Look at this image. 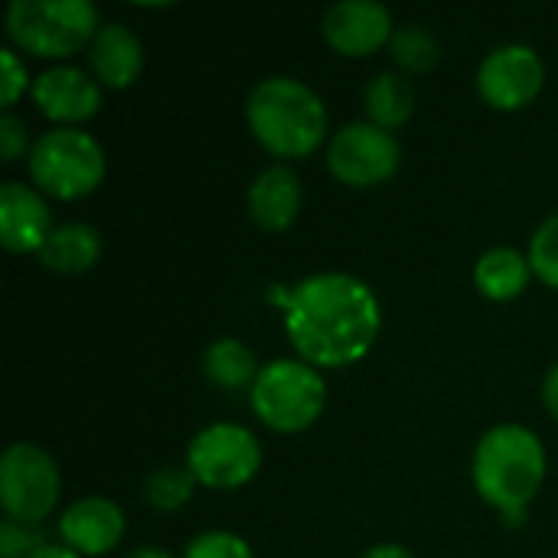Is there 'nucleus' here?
<instances>
[{
	"label": "nucleus",
	"instance_id": "4be33fe9",
	"mask_svg": "<svg viewBox=\"0 0 558 558\" xmlns=\"http://www.w3.org/2000/svg\"><path fill=\"white\" fill-rule=\"evenodd\" d=\"M196 477L186 471V464H163L157 471L147 474L144 481V497L154 510L160 513H173L180 507H186L193 500V490H196Z\"/></svg>",
	"mask_w": 558,
	"mask_h": 558
},
{
	"label": "nucleus",
	"instance_id": "20e7f679",
	"mask_svg": "<svg viewBox=\"0 0 558 558\" xmlns=\"http://www.w3.org/2000/svg\"><path fill=\"white\" fill-rule=\"evenodd\" d=\"M92 0H13L7 7V36L16 49L39 59H69L92 46L98 33Z\"/></svg>",
	"mask_w": 558,
	"mask_h": 558
},
{
	"label": "nucleus",
	"instance_id": "1a4fd4ad",
	"mask_svg": "<svg viewBox=\"0 0 558 558\" xmlns=\"http://www.w3.org/2000/svg\"><path fill=\"white\" fill-rule=\"evenodd\" d=\"M402 163V147L392 131L376 128L373 121H353L330 137L327 170L353 190H373Z\"/></svg>",
	"mask_w": 558,
	"mask_h": 558
},
{
	"label": "nucleus",
	"instance_id": "f3484780",
	"mask_svg": "<svg viewBox=\"0 0 558 558\" xmlns=\"http://www.w3.org/2000/svg\"><path fill=\"white\" fill-rule=\"evenodd\" d=\"M101 235L88 222H62L39 248V265L59 275H82L101 258Z\"/></svg>",
	"mask_w": 558,
	"mask_h": 558
},
{
	"label": "nucleus",
	"instance_id": "ddd939ff",
	"mask_svg": "<svg viewBox=\"0 0 558 558\" xmlns=\"http://www.w3.org/2000/svg\"><path fill=\"white\" fill-rule=\"evenodd\" d=\"M124 510L108 497H82L59 517V539L78 556H108L124 539Z\"/></svg>",
	"mask_w": 558,
	"mask_h": 558
},
{
	"label": "nucleus",
	"instance_id": "6e6552de",
	"mask_svg": "<svg viewBox=\"0 0 558 558\" xmlns=\"http://www.w3.org/2000/svg\"><path fill=\"white\" fill-rule=\"evenodd\" d=\"M186 471L199 487L239 490L262 471V445L245 425H206L186 448Z\"/></svg>",
	"mask_w": 558,
	"mask_h": 558
},
{
	"label": "nucleus",
	"instance_id": "0eeeda50",
	"mask_svg": "<svg viewBox=\"0 0 558 558\" xmlns=\"http://www.w3.org/2000/svg\"><path fill=\"white\" fill-rule=\"evenodd\" d=\"M62 494L59 468L49 451L29 441H13L0 458V507L7 520L39 526L52 517Z\"/></svg>",
	"mask_w": 558,
	"mask_h": 558
},
{
	"label": "nucleus",
	"instance_id": "412c9836",
	"mask_svg": "<svg viewBox=\"0 0 558 558\" xmlns=\"http://www.w3.org/2000/svg\"><path fill=\"white\" fill-rule=\"evenodd\" d=\"M389 52L396 59L399 69L405 72H415V75H425L432 72L438 62H441V46H438V36L428 29V26H418V23H405L396 29L392 43H389Z\"/></svg>",
	"mask_w": 558,
	"mask_h": 558
},
{
	"label": "nucleus",
	"instance_id": "a211bd4d",
	"mask_svg": "<svg viewBox=\"0 0 558 558\" xmlns=\"http://www.w3.org/2000/svg\"><path fill=\"white\" fill-rule=\"evenodd\" d=\"M530 258L510 245H497L487 248L477 265H474V288L487 298V301H517L526 288H530Z\"/></svg>",
	"mask_w": 558,
	"mask_h": 558
},
{
	"label": "nucleus",
	"instance_id": "9d476101",
	"mask_svg": "<svg viewBox=\"0 0 558 558\" xmlns=\"http://www.w3.org/2000/svg\"><path fill=\"white\" fill-rule=\"evenodd\" d=\"M546 85V65L533 46L504 43L490 49L477 69V92L497 111H520L539 98Z\"/></svg>",
	"mask_w": 558,
	"mask_h": 558
},
{
	"label": "nucleus",
	"instance_id": "c85d7f7f",
	"mask_svg": "<svg viewBox=\"0 0 558 558\" xmlns=\"http://www.w3.org/2000/svg\"><path fill=\"white\" fill-rule=\"evenodd\" d=\"M363 558H415L405 546H399V543H376L373 549H366V556Z\"/></svg>",
	"mask_w": 558,
	"mask_h": 558
},
{
	"label": "nucleus",
	"instance_id": "7ed1b4c3",
	"mask_svg": "<svg viewBox=\"0 0 558 558\" xmlns=\"http://www.w3.org/2000/svg\"><path fill=\"white\" fill-rule=\"evenodd\" d=\"M245 121L252 137L284 160L311 157L327 137V108L320 95L288 75L262 78L245 101Z\"/></svg>",
	"mask_w": 558,
	"mask_h": 558
},
{
	"label": "nucleus",
	"instance_id": "9b49d317",
	"mask_svg": "<svg viewBox=\"0 0 558 558\" xmlns=\"http://www.w3.org/2000/svg\"><path fill=\"white\" fill-rule=\"evenodd\" d=\"M320 33L327 46L340 56L363 59L392 43V13L379 0H343L324 13Z\"/></svg>",
	"mask_w": 558,
	"mask_h": 558
},
{
	"label": "nucleus",
	"instance_id": "7c9ffc66",
	"mask_svg": "<svg viewBox=\"0 0 558 558\" xmlns=\"http://www.w3.org/2000/svg\"><path fill=\"white\" fill-rule=\"evenodd\" d=\"M124 558H177L173 553L160 549V546H137L134 553H128Z\"/></svg>",
	"mask_w": 558,
	"mask_h": 558
},
{
	"label": "nucleus",
	"instance_id": "f8f14e48",
	"mask_svg": "<svg viewBox=\"0 0 558 558\" xmlns=\"http://www.w3.org/2000/svg\"><path fill=\"white\" fill-rule=\"evenodd\" d=\"M33 105L43 118L56 121L59 128H75L98 114L101 108V85L78 65H52L46 69L33 88Z\"/></svg>",
	"mask_w": 558,
	"mask_h": 558
},
{
	"label": "nucleus",
	"instance_id": "aec40b11",
	"mask_svg": "<svg viewBox=\"0 0 558 558\" xmlns=\"http://www.w3.org/2000/svg\"><path fill=\"white\" fill-rule=\"evenodd\" d=\"M203 373L219 389H245V386L252 389L258 373H262V366H258L255 353L242 340L219 337L203 353Z\"/></svg>",
	"mask_w": 558,
	"mask_h": 558
},
{
	"label": "nucleus",
	"instance_id": "cd10ccee",
	"mask_svg": "<svg viewBox=\"0 0 558 558\" xmlns=\"http://www.w3.org/2000/svg\"><path fill=\"white\" fill-rule=\"evenodd\" d=\"M543 402H546L549 415L558 422V363L546 373V379H543Z\"/></svg>",
	"mask_w": 558,
	"mask_h": 558
},
{
	"label": "nucleus",
	"instance_id": "2eb2a0df",
	"mask_svg": "<svg viewBox=\"0 0 558 558\" xmlns=\"http://www.w3.org/2000/svg\"><path fill=\"white\" fill-rule=\"evenodd\" d=\"M304 206L301 177L288 163L265 167L248 186V216L262 232H288Z\"/></svg>",
	"mask_w": 558,
	"mask_h": 558
},
{
	"label": "nucleus",
	"instance_id": "423d86ee",
	"mask_svg": "<svg viewBox=\"0 0 558 558\" xmlns=\"http://www.w3.org/2000/svg\"><path fill=\"white\" fill-rule=\"evenodd\" d=\"M105 167L101 144L78 128H52L39 134L29 150L33 183L56 199H82L95 193L105 180Z\"/></svg>",
	"mask_w": 558,
	"mask_h": 558
},
{
	"label": "nucleus",
	"instance_id": "bb28decb",
	"mask_svg": "<svg viewBox=\"0 0 558 558\" xmlns=\"http://www.w3.org/2000/svg\"><path fill=\"white\" fill-rule=\"evenodd\" d=\"M26 150H33L26 121L16 118L13 111H3V114H0V157H3V163L20 160Z\"/></svg>",
	"mask_w": 558,
	"mask_h": 558
},
{
	"label": "nucleus",
	"instance_id": "f03ea898",
	"mask_svg": "<svg viewBox=\"0 0 558 558\" xmlns=\"http://www.w3.org/2000/svg\"><path fill=\"white\" fill-rule=\"evenodd\" d=\"M546 448L526 425H494L474 448L471 477L487 507H494L507 526H523L530 504L546 484Z\"/></svg>",
	"mask_w": 558,
	"mask_h": 558
},
{
	"label": "nucleus",
	"instance_id": "4468645a",
	"mask_svg": "<svg viewBox=\"0 0 558 558\" xmlns=\"http://www.w3.org/2000/svg\"><path fill=\"white\" fill-rule=\"evenodd\" d=\"M52 229V213L33 186L20 180H7L0 186V242L7 252L39 255Z\"/></svg>",
	"mask_w": 558,
	"mask_h": 558
},
{
	"label": "nucleus",
	"instance_id": "b1692460",
	"mask_svg": "<svg viewBox=\"0 0 558 558\" xmlns=\"http://www.w3.org/2000/svg\"><path fill=\"white\" fill-rule=\"evenodd\" d=\"M183 558H255V553L242 536L226 533V530H213V533H199L186 546Z\"/></svg>",
	"mask_w": 558,
	"mask_h": 558
},
{
	"label": "nucleus",
	"instance_id": "393cba45",
	"mask_svg": "<svg viewBox=\"0 0 558 558\" xmlns=\"http://www.w3.org/2000/svg\"><path fill=\"white\" fill-rule=\"evenodd\" d=\"M43 546L46 543L36 526L16 523V520L0 523V558H29Z\"/></svg>",
	"mask_w": 558,
	"mask_h": 558
},
{
	"label": "nucleus",
	"instance_id": "c756f323",
	"mask_svg": "<svg viewBox=\"0 0 558 558\" xmlns=\"http://www.w3.org/2000/svg\"><path fill=\"white\" fill-rule=\"evenodd\" d=\"M29 558H82L78 553H72L69 546H52V543H46L43 549H36Z\"/></svg>",
	"mask_w": 558,
	"mask_h": 558
},
{
	"label": "nucleus",
	"instance_id": "dca6fc26",
	"mask_svg": "<svg viewBox=\"0 0 558 558\" xmlns=\"http://www.w3.org/2000/svg\"><path fill=\"white\" fill-rule=\"evenodd\" d=\"M88 65L98 85L131 88L144 69V46L124 23H101L88 46Z\"/></svg>",
	"mask_w": 558,
	"mask_h": 558
},
{
	"label": "nucleus",
	"instance_id": "f257e3e1",
	"mask_svg": "<svg viewBox=\"0 0 558 558\" xmlns=\"http://www.w3.org/2000/svg\"><path fill=\"white\" fill-rule=\"evenodd\" d=\"M271 301L284 311L291 347L314 369H343L360 363L376 347L383 330L376 291L347 271L307 275L291 291L275 284Z\"/></svg>",
	"mask_w": 558,
	"mask_h": 558
},
{
	"label": "nucleus",
	"instance_id": "a878e982",
	"mask_svg": "<svg viewBox=\"0 0 558 558\" xmlns=\"http://www.w3.org/2000/svg\"><path fill=\"white\" fill-rule=\"evenodd\" d=\"M0 65H3V78H0V95H3V108L16 105L20 95L26 92L29 85V75H26V62L16 56L13 46H3L0 49Z\"/></svg>",
	"mask_w": 558,
	"mask_h": 558
},
{
	"label": "nucleus",
	"instance_id": "6ab92c4d",
	"mask_svg": "<svg viewBox=\"0 0 558 558\" xmlns=\"http://www.w3.org/2000/svg\"><path fill=\"white\" fill-rule=\"evenodd\" d=\"M418 95L415 85L402 75V72H379L366 88H363V108L366 118L383 128V131H396L405 128L415 114Z\"/></svg>",
	"mask_w": 558,
	"mask_h": 558
},
{
	"label": "nucleus",
	"instance_id": "39448f33",
	"mask_svg": "<svg viewBox=\"0 0 558 558\" xmlns=\"http://www.w3.org/2000/svg\"><path fill=\"white\" fill-rule=\"evenodd\" d=\"M248 402L265 428L278 435H298L324 415L327 383L320 369L304 360H271L248 389Z\"/></svg>",
	"mask_w": 558,
	"mask_h": 558
},
{
	"label": "nucleus",
	"instance_id": "5701e85b",
	"mask_svg": "<svg viewBox=\"0 0 558 558\" xmlns=\"http://www.w3.org/2000/svg\"><path fill=\"white\" fill-rule=\"evenodd\" d=\"M530 268L533 275L558 291V213L549 216L530 239Z\"/></svg>",
	"mask_w": 558,
	"mask_h": 558
}]
</instances>
